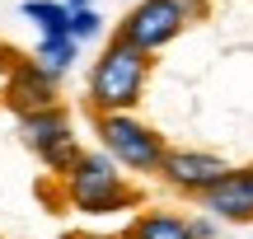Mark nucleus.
Returning <instances> with one entry per match:
<instances>
[{
    "label": "nucleus",
    "mask_w": 253,
    "mask_h": 239,
    "mask_svg": "<svg viewBox=\"0 0 253 239\" xmlns=\"http://www.w3.org/2000/svg\"><path fill=\"white\" fill-rule=\"evenodd\" d=\"M66 239H99V235H66Z\"/></svg>",
    "instance_id": "dca6fc26"
},
{
    "label": "nucleus",
    "mask_w": 253,
    "mask_h": 239,
    "mask_svg": "<svg viewBox=\"0 0 253 239\" xmlns=\"http://www.w3.org/2000/svg\"><path fill=\"white\" fill-rule=\"evenodd\" d=\"M178 5H183V14H188L192 24H202V19L211 14V0H178Z\"/></svg>",
    "instance_id": "4468645a"
},
{
    "label": "nucleus",
    "mask_w": 253,
    "mask_h": 239,
    "mask_svg": "<svg viewBox=\"0 0 253 239\" xmlns=\"http://www.w3.org/2000/svg\"><path fill=\"white\" fill-rule=\"evenodd\" d=\"M150 71H155V56L131 47L126 38L113 33L108 47L94 56L89 75H84V103L89 113H136L145 99V84H150Z\"/></svg>",
    "instance_id": "f03ea898"
},
{
    "label": "nucleus",
    "mask_w": 253,
    "mask_h": 239,
    "mask_svg": "<svg viewBox=\"0 0 253 239\" xmlns=\"http://www.w3.org/2000/svg\"><path fill=\"white\" fill-rule=\"evenodd\" d=\"M19 14L38 28V38H71V5L66 0H24Z\"/></svg>",
    "instance_id": "9d476101"
},
{
    "label": "nucleus",
    "mask_w": 253,
    "mask_h": 239,
    "mask_svg": "<svg viewBox=\"0 0 253 239\" xmlns=\"http://www.w3.org/2000/svg\"><path fill=\"white\" fill-rule=\"evenodd\" d=\"M71 9H94V0H66Z\"/></svg>",
    "instance_id": "2eb2a0df"
},
{
    "label": "nucleus",
    "mask_w": 253,
    "mask_h": 239,
    "mask_svg": "<svg viewBox=\"0 0 253 239\" xmlns=\"http://www.w3.org/2000/svg\"><path fill=\"white\" fill-rule=\"evenodd\" d=\"M19 141H24V146L47 164V174H56V178H66L71 164L84 155L80 141H75L66 103L61 108H42V113H24V118H19Z\"/></svg>",
    "instance_id": "20e7f679"
},
{
    "label": "nucleus",
    "mask_w": 253,
    "mask_h": 239,
    "mask_svg": "<svg viewBox=\"0 0 253 239\" xmlns=\"http://www.w3.org/2000/svg\"><path fill=\"white\" fill-rule=\"evenodd\" d=\"M230 169H235V164H225L216 150L169 146V155H164V164H160V183L169 188V193H178V197H192V202H202V197H207L211 188H216L220 178L230 174Z\"/></svg>",
    "instance_id": "423d86ee"
},
{
    "label": "nucleus",
    "mask_w": 253,
    "mask_h": 239,
    "mask_svg": "<svg viewBox=\"0 0 253 239\" xmlns=\"http://www.w3.org/2000/svg\"><path fill=\"white\" fill-rule=\"evenodd\" d=\"M75 56H80V42H75V38H38L33 42V61L42 66V71H52L56 80L75 66Z\"/></svg>",
    "instance_id": "9b49d317"
},
{
    "label": "nucleus",
    "mask_w": 253,
    "mask_h": 239,
    "mask_svg": "<svg viewBox=\"0 0 253 239\" xmlns=\"http://www.w3.org/2000/svg\"><path fill=\"white\" fill-rule=\"evenodd\" d=\"M188 24H192V19L183 14L178 0H136V5L122 14L118 38H126L131 47H141V52L155 56L160 47H169L173 38H183Z\"/></svg>",
    "instance_id": "0eeeda50"
},
{
    "label": "nucleus",
    "mask_w": 253,
    "mask_h": 239,
    "mask_svg": "<svg viewBox=\"0 0 253 239\" xmlns=\"http://www.w3.org/2000/svg\"><path fill=\"white\" fill-rule=\"evenodd\" d=\"M0 56H5V108L14 113V118H24V113H42V108H61V80H56L52 71H42V66L33 61V52H9L5 42H0Z\"/></svg>",
    "instance_id": "39448f33"
},
{
    "label": "nucleus",
    "mask_w": 253,
    "mask_h": 239,
    "mask_svg": "<svg viewBox=\"0 0 253 239\" xmlns=\"http://www.w3.org/2000/svg\"><path fill=\"white\" fill-rule=\"evenodd\" d=\"M103 33V14L99 9H71V38L75 42H94Z\"/></svg>",
    "instance_id": "f8f14e48"
},
{
    "label": "nucleus",
    "mask_w": 253,
    "mask_h": 239,
    "mask_svg": "<svg viewBox=\"0 0 253 239\" xmlns=\"http://www.w3.org/2000/svg\"><path fill=\"white\" fill-rule=\"evenodd\" d=\"M244 169H249V178H253V164H244Z\"/></svg>",
    "instance_id": "f3484780"
},
{
    "label": "nucleus",
    "mask_w": 253,
    "mask_h": 239,
    "mask_svg": "<svg viewBox=\"0 0 253 239\" xmlns=\"http://www.w3.org/2000/svg\"><path fill=\"white\" fill-rule=\"evenodd\" d=\"M192 230H197V239H220V221L207 216V211H197L192 216Z\"/></svg>",
    "instance_id": "ddd939ff"
},
{
    "label": "nucleus",
    "mask_w": 253,
    "mask_h": 239,
    "mask_svg": "<svg viewBox=\"0 0 253 239\" xmlns=\"http://www.w3.org/2000/svg\"><path fill=\"white\" fill-rule=\"evenodd\" d=\"M94 141H99V150H108L118 159L126 174H155L160 178V164L169 155V141L145 118H136V113H99L94 118Z\"/></svg>",
    "instance_id": "7ed1b4c3"
},
{
    "label": "nucleus",
    "mask_w": 253,
    "mask_h": 239,
    "mask_svg": "<svg viewBox=\"0 0 253 239\" xmlns=\"http://www.w3.org/2000/svg\"><path fill=\"white\" fill-rule=\"evenodd\" d=\"M61 197L80 216H122V211L136 216L145 206V193L131 183V174L99 146L71 164V174L61 178Z\"/></svg>",
    "instance_id": "f257e3e1"
},
{
    "label": "nucleus",
    "mask_w": 253,
    "mask_h": 239,
    "mask_svg": "<svg viewBox=\"0 0 253 239\" xmlns=\"http://www.w3.org/2000/svg\"><path fill=\"white\" fill-rule=\"evenodd\" d=\"M118 239H197V230H192V216L164 211V206H141L122 225Z\"/></svg>",
    "instance_id": "1a4fd4ad"
},
{
    "label": "nucleus",
    "mask_w": 253,
    "mask_h": 239,
    "mask_svg": "<svg viewBox=\"0 0 253 239\" xmlns=\"http://www.w3.org/2000/svg\"><path fill=\"white\" fill-rule=\"evenodd\" d=\"M197 206L207 216H216L220 225H253V178H249V169H230Z\"/></svg>",
    "instance_id": "6e6552de"
}]
</instances>
